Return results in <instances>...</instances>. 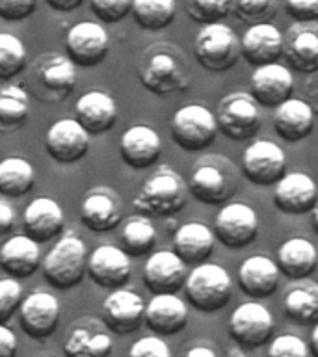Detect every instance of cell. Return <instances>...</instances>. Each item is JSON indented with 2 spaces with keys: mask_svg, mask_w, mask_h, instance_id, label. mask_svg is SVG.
I'll use <instances>...</instances> for the list:
<instances>
[{
  "mask_svg": "<svg viewBox=\"0 0 318 357\" xmlns=\"http://www.w3.org/2000/svg\"><path fill=\"white\" fill-rule=\"evenodd\" d=\"M138 78L147 91L169 95L183 91L190 84V67L186 56L173 43H155L142 54Z\"/></svg>",
  "mask_w": 318,
  "mask_h": 357,
  "instance_id": "cell-1",
  "label": "cell"
},
{
  "mask_svg": "<svg viewBox=\"0 0 318 357\" xmlns=\"http://www.w3.org/2000/svg\"><path fill=\"white\" fill-rule=\"evenodd\" d=\"M77 66L67 54L38 56L28 69V95L43 105H56L66 100L77 88Z\"/></svg>",
  "mask_w": 318,
  "mask_h": 357,
  "instance_id": "cell-2",
  "label": "cell"
},
{
  "mask_svg": "<svg viewBox=\"0 0 318 357\" xmlns=\"http://www.w3.org/2000/svg\"><path fill=\"white\" fill-rule=\"evenodd\" d=\"M188 183L173 167L160 166L144 183L132 205L144 216L169 218L186 205Z\"/></svg>",
  "mask_w": 318,
  "mask_h": 357,
  "instance_id": "cell-3",
  "label": "cell"
},
{
  "mask_svg": "<svg viewBox=\"0 0 318 357\" xmlns=\"http://www.w3.org/2000/svg\"><path fill=\"white\" fill-rule=\"evenodd\" d=\"M238 188L233 162L222 155H205L190 173L188 192L205 205L227 203Z\"/></svg>",
  "mask_w": 318,
  "mask_h": 357,
  "instance_id": "cell-4",
  "label": "cell"
},
{
  "mask_svg": "<svg viewBox=\"0 0 318 357\" xmlns=\"http://www.w3.org/2000/svg\"><path fill=\"white\" fill-rule=\"evenodd\" d=\"M88 272V250L77 233L58 238L43 259L45 281L58 290H69L82 283Z\"/></svg>",
  "mask_w": 318,
  "mask_h": 357,
  "instance_id": "cell-5",
  "label": "cell"
},
{
  "mask_svg": "<svg viewBox=\"0 0 318 357\" xmlns=\"http://www.w3.org/2000/svg\"><path fill=\"white\" fill-rule=\"evenodd\" d=\"M184 294L194 309L211 314L227 305L233 298V281L225 268L214 262H201L186 275Z\"/></svg>",
  "mask_w": 318,
  "mask_h": 357,
  "instance_id": "cell-6",
  "label": "cell"
},
{
  "mask_svg": "<svg viewBox=\"0 0 318 357\" xmlns=\"http://www.w3.org/2000/svg\"><path fill=\"white\" fill-rule=\"evenodd\" d=\"M195 60L206 71L223 73L236 66L242 56L240 39L231 26L223 22L203 24L194 41Z\"/></svg>",
  "mask_w": 318,
  "mask_h": 357,
  "instance_id": "cell-7",
  "label": "cell"
},
{
  "mask_svg": "<svg viewBox=\"0 0 318 357\" xmlns=\"http://www.w3.org/2000/svg\"><path fill=\"white\" fill-rule=\"evenodd\" d=\"M169 130L173 142L188 153H197L211 147L220 132L216 116L199 102H190L179 108L173 114Z\"/></svg>",
  "mask_w": 318,
  "mask_h": 357,
  "instance_id": "cell-8",
  "label": "cell"
},
{
  "mask_svg": "<svg viewBox=\"0 0 318 357\" xmlns=\"http://www.w3.org/2000/svg\"><path fill=\"white\" fill-rule=\"evenodd\" d=\"M218 130L229 139L244 142L253 138L262 125V116L257 100L250 93L234 91L225 95L218 102L216 110Z\"/></svg>",
  "mask_w": 318,
  "mask_h": 357,
  "instance_id": "cell-9",
  "label": "cell"
},
{
  "mask_svg": "<svg viewBox=\"0 0 318 357\" xmlns=\"http://www.w3.org/2000/svg\"><path fill=\"white\" fill-rule=\"evenodd\" d=\"M273 317L259 301L240 303L229 318V335L234 344L255 350L266 344L273 333Z\"/></svg>",
  "mask_w": 318,
  "mask_h": 357,
  "instance_id": "cell-10",
  "label": "cell"
},
{
  "mask_svg": "<svg viewBox=\"0 0 318 357\" xmlns=\"http://www.w3.org/2000/svg\"><path fill=\"white\" fill-rule=\"evenodd\" d=\"M242 172L251 184L272 186L287 175V155L270 139H257L242 155Z\"/></svg>",
  "mask_w": 318,
  "mask_h": 357,
  "instance_id": "cell-11",
  "label": "cell"
},
{
  "mask_svg": "<svg viewBox=\"0 0 318 357\" xmlns=\"http://www.w3.org/2000/svg\"><path fill=\"white\" fill-rule=\"evenodd\" d=\"M259 234L257 212L245 203H227L220 208L214 222V236L229 250H242Z\"/></svg>",
  "mask_w": 318,
  "mask_h": 357,
  "instance_id": "cell-12",
  "label": "cell"
},
{
  "mask_svg": "<svg viewBox=\"0 0 318 357\" xmlns=\"http://www.w3.org/2000/svg\"><path fill=\"white\" fill-rule=\"evenodd\" d=\"M110 50V36L99 22L73 24L66 36V54L77 67H95L105 61Z\"/></svg>",
  "mask_w": 318,
  "mask_h": 357,
  "instance_id": "cell-13",
  "label": "cell"
},
{
  "mask_svg": "<svg viewBox=\"0 0 318 357\" xmlns=\"http://www.w3.org/2000/svg\"><path fill=\"white\" fill-rule=\"evenodd\" d=\"M45 151L61 166H71L89 153V134L75 117L58 119L45 134Z\"/></svg>",
  "mask_w": 318,
  "mask_h": 357,
  "instance_id": "cell-14",
  "label": "cell"
},
{
  "mask_svg": "<svg viewBox=\"0 0 318 357\" xmlns=\"http://www.w3.org/2000/svg\"><path fill=\"white\" fill-rule=\"evenodd\" d=\"M60 301L50 292H32L19 307V322L22 331L33 340L49 339L60 324Z\"/></svg>",
  "mask_w": 318,
  "mask_h": 357,
  "instance_id": "cell-15",
  "label": "cell"
},
{
  "mask_svg": "<svg viewBox=\"0 0 318 357\" xmlns=\"http://www.w3.org/2000/svg\"><path fill=\"white\" fill-rule=\"evenodd\" d=\"M88 275L100 289H123L132 275L130 255L117 245H99L88 257Z\"/></svg>",
  "mask_w": 318,
  "mask_h": 357,
  "instance_id": "cell-16",
  "label": "cell"
},
{
  "mask_svg": "<svg viewBox=\"0 0 318 357\" xmlns=\"http://www.w3.org/2000/svg\"><path fill=\"white\" fill-rule=\"evenodd\" d=\"M145 305L144 298L134 290H112L103 301V322L112 333H134L144 324Z\"/></svg>",
  "mask_w": 318,
  "mask_h": 357,
  "instance_id": "cell-17",
  "label": "cell"
},
{
  "mask_svg": "<svg viewBox=\"0 0 318 357\" xmlns=\"http://www.w3.org/2000/svg\"><path fill=\"white\" fill-rule=\"evenodd\" d=\"M294 77L289 67L278 61L255 67L250 78V95L257 105L264 108H278L281 102L292 97Z\"/></svg>",
  "mask_w": 318,
  "mask_h": 357,
  "instance_id": "cell-18",
  "label": "cell"
},
{
  "mask_svg": "<svg viewBox=\"0 0 318 357\" xmlns=\"http://www.w3.org/2000/svg\"><path fill=\"white\" fill-rule=\"evenodd\" d=\"M142 278L151 294H177L186 281V264L175 251L160 250L151 253Z\"/></svg>",
  "mask_w": 318,
  "mask_h": 357,
  "instance_id": "cell-19",
  "label": "cell"
},
{
  "mask_svg": "<svg viewBox=\"0 0 318 357\" xmlns=\"http://www.w3.org/2000/svg\"><path fill=\"white\" fill-rule=\"evenodd\" d=\"M106 329L105 322L80 318L67 333L63 354L67 357H108L114 350V340Z\"/></svg>",
  "mask_w": 318,
  "mask_h": 357,
  "instance_id": "cell-20",
  "label": "cell"
},
{
  "mask_svg": "<svg viewBox=\"0 0 318 357\" xmlns=\"http://www.w3.org/2000/svg\"><path fill=\"white\" fill-rule=\"evenodd\" d=\"M123 205L112 188L89 190L80 205V222L93 233H108L121 223Z\"/></svg>",
  "mask_w": 318,
  "mask_h": 357,
  "instance_id": "cell-21",
  "label": "cell"
},
{
  "mask_svg": "<svg viewBox=\"0 0 318 357\" xmlns=\"http://www.w3.org/2000/svg\"><path fill=\"white\" fill-rule=\"evenodd\" d=\"M318 201V186L307 173L294 172L285 175L273 192V205L283 214L300 216L315 208Z\"/></svg>",
  "mask_w": 318,
  "mask_h": 357,
  "instance_id": "cell-22",
  "label": "cell"
},
{
  "mask_svg": "<svg viewBox=\"0 0 318 357\" xmlns=\"http://www.w3.org/2000/svg\"><path fill=\"white\" fill-rule=\"evenodd\" d=\"M285 58L301 75L318 71V21L294 22L285 36Z\"/></svg>",
  "mask_w": 318,
  "mask_h": 357,
  "instance_id": "cell-23",
  "label": "cell"
},
{
  "mask_svg": "<svg viewBox=\"0 0 318 357\" xmlns=\"http://www.w3.org/2000/svg\"><path fill=\"white\" fill-rule=\"evenodd\" d=\"M66 227V216L58 201L50 197H38L30 201L22 212V231L28 238L36 240L38 244L50 242L60 236Z\"/></svg>",
  "mask_w": 318,
  "mask_h": 357,
  "instance_id": "cell-24",
  "label": "cell"
},
{
  "mask_svg": "<svg viewBox=\"0 0 318 357\" xmlns=\"http://www.w3.org/2000/svg\"><path fill=\"white\" fill-rule=\"evenodd\" d=\"M240 50L244 60L253 67L273 63L285 50V36L272 22L251 24L240 39Z\"/></svg>",
  "mask_w": 318,
  "mask_h": 357,
  "instance_id": "cell-25",
  "label": "cell"
},
{
  "mask_svg": "<svg viewBox=\"0 0 318 357\" xmlns=\"http://www.w3.org/2000/svg\"><path fill=\"white\" fill-rule=\"evenodd\" d=\"M121 160L132 169H147L155 166L162 155V139L155 128L134 125L121 134L119 139Z\"/></svg>",
  "mask_w": 318,
  "mask_h": 357,
  "instance_id": "cell-26",
  "label": "cell"
},
{
  "mask_svg": "<svg viewBox=\"0 0 318 357\" xmlns=\"http://www.w3.org/2000/svg\"><path fill=\"white\" fill-rule=\"evenodd\" d=\"M144 322L158 337L177 335L188 324V305L177 294H153L145 305Z\"/></svg>",
  "mask_w": 318,
  "mask_h": 357,
  "instance_id": "cell-27",
  "label": "cell"
},
{
  "mask_svg": "<svg viewBox=\"0 0 318 357\" xmlns=\"http://www.w3.org/2000/svg\"><path fill=\"white\" fill-rule=\"evenodd\" d=\"M117 114L119 110L114 97L99 89L84 93L75 105V119L82 125L89 136L108 132L116 125Z\"/></svg>",
  "mask_w": 318,
  "mask_h": 357,
  "instance_id": "cell-28",
  "label": "cell"
},
{
  "mask_svg": "<svg viewBox=\"0 0 318 357\" xmlns=\"http://www.w3.org/2000/svg\"><path fill=\"white\" fill-rule=\"evenodd\" d=\"M41 266V250L26 234H15L0 248V270L13 279H26Z\"/></svg>",
  "mask_w": 318,
  "mask_h": 357,
  "instance_id": "cell-29",
  "label": "cell"
},
{
  "mask_svg": "<svg viewBox=\"0 0 318 357\" xmlns=\"http://www.w3.org/2000/svg\"><path fill=\"white\" fill-rule=\"evenodd\" d=\"M236 278L245 296L262 300L270 298L279 289L281 272L278 262H273L270 257L253 255L240 264Z\"/></svg>",
  "mask_w": 318,
  "mask_h": 357,
  "instance_id": "cell-30",
  "label": "cell"
},
{
  "mask_svg": "<svg viewBox=\"0 0 318 357\" xmlns=\"http://www.w3.org/2000/svg\"><path fill=\"white\" fill-rule=\"evenodd\" d=\"M315 112L303 99L290 97L275 108L273 128L279 138L290 144L305 139L315 128Z\"/></svg>",
  "mask_w": 318,
  "mask_h": 357,
  "instance_id": "cell-31",
  "label": "cell"
},
{
  "mask_svg": "<svg viewBox=\"0 0 318 357\" xmlns=\"http://www.w3.org/2000/svg\"><path fill=\"white\" fill-rule=\"evenodd\" d=\"M173 251L183 259L184 264L206 262L214 251V233L201 222H188L173 234Z\"/></svg>",
  "mask_w": 318,
  "mask_h": 357,
  "instance_id": "cell-32",
  "label": "cell"
},
{
  "mask_svg": "<svg viewBox=\"0 0 318 357\" xmlns=\"http://www.w3.org/2000/svg\"><path fill=\"white\" fill-rule=\"evenodd\" d=\"M278 266L279 272L287 275L292 281L309 278L318 264L317 248L311 240L303 236L285 240L278 250Z\"/></svg>",
  "mask_w": 318,
  "mask_h": 357,
  "instance_id": "cell-33",
  "label": "cell"
},
{
  "mask_svg": "<svg viewBox=\"0 0 318 357\" xmlns=\"http://www.w3.org/2000/svg\"><path fill=\"white\" fill-rule=\"evenodd\" d=\"M285 314L298 326L318 324V283L309 278L298 279L285 290Z\"/></svg>",
  "mask_w": 318,
  "mask_h": 357,
  "instance_id": "cell-34",
  "label": "cell"
},
{
  "mask_svg": "<svg viewBox=\"0 0 318 357\" xmlns=\"http://www.w3.org/2000/svg\"><path fill=\"white\" fill-rule=\"evenodd\" d=\"M36 184L32 164L21 156H8L0 160V195L19 199L26 195Z\"/></svg>",
  "mask_w": 318,
  "mask_h": 357,
  "instance_id": "cell-35",
  "label": "cell"
},
{
  "mask_svg": "<svg viewBox=\"0 0 318 357\" xmlns=\"http://www.w3.org/2000/svg\"><path fill=\"white\" fill-rule=\"evenodd\" d=\"M30 116V95L22 86L11 84L0 89V134L15 132Z\"/></svg>",
  "mask_w": 318,
  "mask_h": 357,
  "instance_id": "cell-36",
  "label": "cell"
},
{
  "mask_svg": "<svg viewBox=\"0 0 318 357\" xmlns=\"http://www.w3.org/2000/svg\"><path fill=\"white\" fill-rule=\"evenodd\" d=\"M134 21L147 32H160L175 21L177 2L175 0H132Z\"/></svg>",
  "mask_w": 318,
  "mask_h": 357,
  "instance_id": "cell-37",
  "label": "cell"
},
{
  "mask_svg": "<svg viewBox=\"0 0 318 357\" xmlns=\"http://www.w3.org/2000/svg\"><path fill=\"white\" fill-rule=\"evenodd\" d=\"M121 244L130 257H144L155 250L156 229L149 216L138 214L128 218L121 231Z\"/></svg>",
  "mask_w": 318,
  "mask_h": 357,
  "instance_id": "cell-38",
  "label": "cell"
},
{
  "mask_svg": "<svg viewBox=\"0 0 318 357\" xmlns=\"http://www.w3.org/2000/svg\"><path fill=\"white\" fill-rule=\"evenodd\" d=\"M26 47L13 33L0 32V82L13 80L26 69Z\"/></svg>",
  "mask_w": 318,
  "mask_h": 357,
  "instance_id": "cell-39",
  "label": "cell"
},
{
  "mask_svg": "<svg viewBox=\"0 0 318 357\" xmlns=\"http://www.w3.org/2000/svg\"><path fill=\"white\" fill-rule=\"evenodd\" d=\"M186 11L192 21L201 24L222 22L233 11V0H186Z\"/></svg>",
  "mask_w": 318,
  "mask_h": 357,
  "instance_id": "cell-40",
  "label": "cell"
},
{
  "mask_svg": "<svg viewBox=\"0 0 318 357\" xmlns=\"http://www.w3.org/2000/svg\"><path fill=\"white\" fill-rule=\"evenodd\" d=\"M278 8L279 0H233L234 15L250 26L270 21L278 13Z\"/></svg>",
  "mask_w": 318,
  "mask_h": 357,
  "instance_id": "cell-41",
  "label": "cell"
},
{
  "mask_svg": "<svg viewBox=\"0 0 318 357\" xmlns=\"http://www.w3.org/2000/svg\"><path fill=\"white\" fill-rule=\"evenodd\" d=\"M22 287L19 279L2 278L0 279V324H6L22 303Z\"/></svg>",
  "mask_w": 318,
  "mask_h": 357,
  "instance_id": "cell-42",
  "label": "cell"
},
{
  "mask_svg": "<svg viewBox=\"0 0 318 357\" xmlns=\"http://www.w3.org/2000/svg\"><path fill=\"white\" fill-rule=\"evenodd\" d=\"M266 357H311V348L298 335H279L268 346Z\"/></svg>",
  "mask_w": 318,
  "mask_h": 357,
  "instance_id": "cell-43",
  "label": "cell"
},
{
  "mask_svg": "<svg viewBox=\"0 0 318 357\" xmlns=\"http://www.w3.org/2000/svg\"><path fill=\"white\" fill-rule=\"evenodd\" d=\"M89 8L99 21L106 24H116L130 15L132 0H89Z\"/></svg>",
  "mask_w": 318,
  "mask_h": 357,
  "instance_id": "cell-44",
  "label": "cell"
},
{
  "mask_svg": "<svg viewBox=\"0 0 318 357\" xmlns=\"http://www.w3.org/2000/svg\"><path fill=\"white\" fill-rule=\"evenodd\" d=\"M39 0H0V19L8 22H21L32 17Z\"/></svg>",
  "mask_w": 318,
  "mask_h": 357,
  "instance_id": "cell-45",
  "label": "cell"
},
{
  "mask_svg": "<svg viewBox=\"0 0 318 357\" xmlns=\"http://www.w3.org/2000/svg\"><path fill=\"white\" fill-rule=\"evenodd\" d=\"M128 357H172V350L158 335H149L130 346Z\"/></svg>",
  "mask_w": 318,
  "mask_h": 357,
  "instance_id": "cell-46",
  "label": "cell"
},
{
  "mask_svg": "<svg viewBox=\"0 0 318 357\" xmlns=\"http://www.w3.org/2000/svg\"><path fill=\"white\" fill-rule=\"evenodd\" d=\"M287 11L294 22L318 21V0H287Z\"/></svg>",
  "mask_w": 318,
  "mask_h": 357,
  "instance_id": "cell-47",
  "label": "cell"
},
{
  "mask_svg": "<svg viewBox=\"0 0 318 357\" xmlns=\"http://www.w3.org/2000/svg\"><path fill=\"white\" fill-rule=\"evenodd\" d=\"M15 208L10 203L0 201V242H6L11 236L15 227Z\"/></svg>",
  "mask_w": 318,
  "mask_h": 357,
  "instance_id": "cell-48",
  "label": "cell"
},
{
  "mask_svg": "<svg viewBox=\"0 0 318 357\" xmlns=\"http://www.w3.org/2000/svg\"><path fill=\"white\" fill-rule=\"evenodd\" d=\"M19 351V340L17 335L6 324H0V357H17Z\"/></svg>",
  "mask_w": 318,
  "mask_h": 357,
  "instance_id": "cell-49",
  "label": "cell"
},
{
  "mask_svg": "<svg viewBox=\"0 0 318 357\" xmlns=\"http://www.w3.org/2000/svg\"><path fill=\"white\" fill-rule=\"evenodd\" d=\"M305 95H307V102L311 105L315 116H318V71L309 75V78H307Z\"/></svg>",
  "mask_w": 318,
  "mask_h": 357,
  "instance_id": "cell-50",
  "label": "cell"
},
{
  "mask_svg": "<svg viewBox=\"0 0 318 357\" xmlns=\"http://www.w3.org/2000/svg\"><path fill=\"white\" fill-rule=\"evenodd\" d=\"M50 10L60 11V13H69V11L78 10L84 0H45Z\"/></svg>",
  "mask_w": 318,
  "mask_h": 357,
  "instance_id": "cell-51",
  "label": "cell"
},
{
  "mask_svg": "<svg viewBox=\"0 0 318 357\" xmlns=\"http://www.w3.org/2000/svg\"><path fill=\"white\" fill-rule=\"evenodd\" d=\"M183 357H218L216 351L209 348V346H194L190 348Z\"/></svg>",
  "mask_w": 318,
  "mask_h": 357,
  "instance_id": "cell-52",
  "label": "cell"
},
{
  "mask_svg": "<svg viewBox=\"0 0 318 357\" xmlns=\"http://www.w3.org/2000/svg\"><path fill=\"white\" fill-rule=\"evenodd\" d=\"M309 348H311V357H318V324H315V328L311 331Z\"/></svg>",
  "mask_w": 318,
  "mask_h": 357,
  "instance_id": "cell-53",
  "label": "cell"
},
{
  "mask_svg": "<svg viewBox=\"0 0 318 357\" xmlns=\"http://www.w3.org/2000/svg\"><path fill=\"white\" fill-rule=\"evenodd\" d=\"M227 357H245L244 354V348L238 344H234L233 348H229L227 350Z\"/></svg>",
  "mask_w": 318,
  "mask_h": 357,
  "instance_id": "cell-54",
  "label": "cell"
},
{
  "mask_svg": "<svg viewBox=\"0 0 318 357\" xmlns=\"http://www.w3.org/2000/svg\"><path fill=\"white\" fill-rule=\"evenodd\" d=\"M311 225H312V231L318 234V201H317V205H315V208L311 211Z\"/></svg>",
  "mask_w": 318,
  "mask_h": 357,
  "instance_id": "cell-55",
  "label": "cell"
},
{
  "mask_svg": "<svg viewBox=\"0 0 318 357\" xmlns=\"http://www.w3.org/2000/svg\"><path fill=\"white\" fill-rule=\"evenodd\" d=\"M41 357H52V356H41Z\"/></svg>",
  "mask_w": 318,
  "mask_h": 357,
  "instance_id": "cell-56",
  "label": "cell"
}]
</instances>
